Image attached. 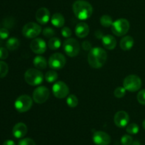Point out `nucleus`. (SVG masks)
<instances>
[{"label":"nucleus","instance_id":"f704fd0d","mask_svg":"<svg viewBox=\"0 0 145 145\" xmlns=\"http://www.w3.org/2000/svg\"><path fill=\"white\" fill-rule=\"evenodd\" d=\"M61 34H62V35L63 36V37L69 38V37L72 36V30H71L69 27L65 26V27H63V28H62Z\"/></svg>","mask_w":145,"mask_h":145},{"label":"nucleus","instance_id":"6e6552de","mask_svg":"<svg viewBox=\"0 0 145 145\" xmlns=\"http://www.w3.org/2000/svg\"><path fill=\"white\" fill-rule=\"evenodd\" d=\"M42 31V28L39 24L35 22H28L23 27L22 34L25 38H35Z\"/></svg>","mask_w":145,"mask_h":145},{"label":"nucleus","instance_id":"ea45409f","mask_svg":"<svg viewBox=\"0 0 145 145\" xmlns=\"http://www.w3.org/2000/svg\"><path fill=\"white\" fill-rule=\"evenodd\" d=\"M95 36H96L99 39H102V38L103 37V33H102V31H96V32L95 33Z\"/></svg>","mask_w":145,"mask_h":145},{"label":"nucleus","instance_id":"4c0bfd02","mask_svg":"<svg viewBox=\"0 0 145 145\" xmlns=\"http://www.w3.org/2000/svg\"><path fill=\"white\" fill-rule=\"evenodd\" d=\"M82 48L86 51H90L91 50V44L89 41H85L82 43Z\"/></svg>","mask_w":145,"mask_h":145},{"label":"nucleus","instance_id":"473e14b6","mask_svg":"<svg viewBox=\"0 0 145 145\" xmlns=\"http://www.w3.org/2000/svg\"><path fill=\"white\" fill-rule=\"evenodd\" d=\"M137 99L139 103L145 105V89L141 90L137 95Z\"/></svg>","mask_w":145,"mask_h":145},{"label":"nucleus","instance_id":"58836bf2","mask_svg":"<svg viewBox=\"0 0 145 145\" xmlns=\"http://www.w3.org/2000/svg\"><path fill=\"white\" fill-rule=\"evenodd\" d=\"M2 145H16L15 142L13 140H11V139H8V140H6L5 142L3 143Z\"/></svg>","mask_w":145,"mask_h":145},{"label":"nucleus","instance_id":"79ce46f5","mask_svg":"<svg viewBox=\"0 0 145 145\" xmlns=\"http://www.w3.org/2000/svg\"><path fill=\"white\" fill-rule=\"evenodd\" d=\"M142 126H143V127H144V129H145V119L143 121V122H142Z\"/></svg>","mask_w":145,"mask_h":145},{"label":"nucleus","instance_id":"4468645a","mask_svg":"<svg viewBox=\"0 0 145 145\" xmlns=\"http://www.w3.org/2000/svg\"><path fill=\"white\" fill-rule=\"evenodd\" d=\"M130 121V116L125 111H118L114 116V122L118 127L123 128L127 126Z\"/></svg>","mask_w":145,"mask_h":145},{"label":"nucleus","instance_id":"b1692460","mask_svg":"<svg viewBox=\"0 0 145 145\" xmlns=\"http://www.w3.org/2000/svg\"><path fill=\"white\" fill-rule=\"evenodd\" d=\"M100 23L103 27H110L113 25V18L109 15H103L100 18Z\"/></svg>","mask_w":145,"mask_h":145},{"label":"nucleus","instance_id":"20e7f679","mask_svg":"<svg viewBox=\"0 0 145 145\" xmlns=\"http://www.w3.org/2000/svg\"><path fill=\"white\" fill-rule=\"evenodd\" d=\"M130 22L125 18H119L113 21L111 26L112 32L117 36H123L128 32L130 29Z\"/></svg>","mask_w":145,"mask_h":145},{"label":"nucleus","instance_id":"423d86ee","mask_svg":"<svg viewBox=\"0 0 145 145\" xmlns=\"http://www.w3.org/2000/svg\"><path fill=\"white\" fill-rule=\"evenodd\" d=\"M63 49L69 57H76L79 54L80 45L75 38H67L63 43Z\"/></svg>","mask_w":145,"mask_h":145},{"label":"nucleus","instance_id":"6ab92c4d","mask_svg":"<svg viewBox=\"0 0 145 145\" xmlns=\"http://www.w3.org/2000/svg\"><path fill=\"white\" fill-rule=\"evenodd\" d=\"M134 38L130 36L123 37L120 42V46L123 51H130L134 45Z\"/></svg>","mask_w":145,"mask_h":145},{"label":"nucleus","instance_id":"f03ea898","mask_svg":"<svg viewBox=\"0 0 145 145\" xmlns=\"http://www.w3.org/2000/svg\"><path fill=\"white\" fill-rule=\"evenodd\" d=\"M72 10L77 18L86 20L91 16L93 7L91 4L84 0H76L72 5Z\"/></svg>","mask_w":145,"mask_h":145},{"label":"nucleus","instance_id":"2eb2a0df","mask_svg":"<svg viewBox=\"0 0 145 145\" xmlns=\"http://www.w3.org/2000/svg\"><path fill=\"white\" fill-rule=\"evenodd\" d=\"M36 21L40 24H46L50 18V11L45 7H41L38 9L35 14Z\"/></svg>","mask_w":145,"mask_h":145},{"label":"nucleus","instance_id":"f8f14e48","mask_svg":"<svg viewBox=\"0 0 145 145\" xmlns=\"http://www.w3.org/2000/svg\"><path fill=\"white\" fill-rule=\"evenodd\" d=\"M93 142L96 145H108L111 142V138L106 132L96 131L93 135Z\"/></svg>","mask_w":145,"mask_h":145},{"label":"nucleus","instance_id":"412c9836","mask_svg":"<svg viewBox=\"0 0 145 145\" xmlns=\"http://www.w3.org/2000/svg\"><path fill=\"white\" fill-rule=\"evenodd\" d=\"M33 65L37 69L43 70L47 68L48 65V61L42 55H37L33 59Z\"/></svg>","mask_w":145,"mask_h":145},{"label":"nucleus","instance_id":"72a5a7b5","mask_svg":"<svg viewBox=\"0 0 145 145\" xmlns=\"http://www.w3.org/2000/svg\"><path fill=\"white\" fill-rule=\"evenodd\" d=\"M18 145H36L35 142L31 138H24L18 142Z\"/></svg>","mask_w":145,"mask_h":145},{"label":"nucleus","instance_id":"a211bd4d","mask_svg":"<svg viewBox=\"0 0 145 145\" xmlns=\"http://www.w3.org/2000/svg\"><path fill=\"white\" fill-rule=\"evenodd\" d=\"M103 45L108 50L114 49L117 45V41L116 38L112 35H105L101 39Z\"/></svg>","mask_w":145,"mask_h":145},{"label":"nucleus","instance_id":"9d476101","mask_svg":"<svg viewBox=\"0 0 145 145\" xmlns=\"http://www.w3.org/2000/svg\"><path fill=\"white\" fill-rule=\"evenodd\" d=\"M50 96V91L45 86H39L34 90L33 92V100L38 104H42L46 102Z\"/></svg>","mask_w":145,"mask_h":145},{"label":"nucleus","instance_id":"2f4dec72","mask_svg":"<svg viewBox=\"0 0 145 145\" xmlns=\"http://www.w3.org/2000/svg\"><path fill=\"white\" fill-rule=\"evenodd\" d=\"M42 34L44 36L51 38L55 36V32L53 28H50V27H46L42 30Z\"/></svg>","mask_w":145,"mask_h":145},{"label":"nucleus","instance_id":"e433bc0d","mask_svg":"<svg viewBox=\"0 0 145 145\" xmlns=\"http://www.w3.org/2000/svg\"><path fill=\"white\" fill-rule=\"evenodd\" d=\"M8 52L7 48L4 47H0V59L5 60L8 58Z\"/></svg>","mask_w":145,"mask_h":145},{"label":"nucleus","instance_id":"0eeeda50","mask_svg":"<svg viewBox=\"0 0 145 145\" xmlns=\"http://www.w3.org/2000/svg\"><path fill=\"white\" fill-rule=\"evenodd\" d=\"M33 105V99L28 95L18 97L14 102V107L18 112H25L29 110Z\"/></svg>","mask_w":145,"mask_h":145},{"label":"nucleus","instance_id":"c756f323","mask_svg":"<svg viewBox=\"0 0 145 145\" xmlns=\"http://www.w3.org/2000/svg\"><path fill=\"white\" fill-rule=\"evenodd\" d=\"M3 25L6 28H11L14 26V19L12 17H7L4 18L3 21Z\"/></svg>","mask_w":145,"mask_h":145},{"label":"nucleus","instance_id":"dca6fc26","mask_svg":"<svg viewBox=\"0 0 145 145\" xmlns=\"http://www.w3.org/2000/svg\"><path fill=\"white\" fill-rule=\"evenodd\" d=\"M27 132H28V127L24 122H18L16 124L12 129L13 135L17 139H21L25 136Z\"/></svg>","mask_w":145,"mask_h":145},{"label":"nucleus","instance_id":"f257e3e1","mask_svg":"<svg viewBox=\"0 0 145 145\" xmlns=\"http://www.w3.org/2000/svg\"><path fill=\"white\" fill-rule=\"evenodd\" d=\"M107 60V53L100 47L92 48L88 54V63L91 67L96 69L102 68Z\"/></svg>","mask_w":145,"mask_h":145},{"label":"nucleus","instance_id":"bb28decb","mask_svg":"<svg viewBox=\"0 0 145 145\" xmlns=\"http://www.w3.org/2000/svg\"><path fill=\"white\" fill-rule=\"evenodd\" d=\"M139 130H140V128L136 123H131L130 125H127V128H126V131L130 134H136L138 133Z\"/></svg>","mask_w":145,"mask_h":145},{"label":"nucleus","instance_id":"ddd939ff","mask_svg":"<svg viewBox=\"0 0 145 145\" xmlns=\"http://www.w3.org/2000/svg\"><path fill=\"white\" fill-rule=\"evenodd\" d=\"M31 49L36 54H42L46 51L47 44L45 41L41 38H35L31 41Z\"/></svg>","mask_w":145,"mask_h":145},{"label":"nucleus","instance_id":"7ed1b4c3","mask_svg":"<svg viewBox=\"0 0 145 145\" xmlns=\"http://www.w3.org/2000/svg\"><path fill=\"white\" fill-rule=\"evenodd\" d=\"M25 80L31 86H36L41 84L43 81L44 75L41 71L35 68H29L24 74Z\"/></svg>","mask_w":145,"mask_h":145},{"label":"nucleus","instance_id":"4be33fe9","mask_svg":"<svg viewBox=\"0 0 145 145\" xmlns=\"http://www.w3.org/2000/svg\"><path fill=\"white\" fill-rule=\"evenodd\" d=\"M6 45H7V49L9 50V51H15L19 47L20 41L16 37H11L7 40Z\"/></svg>","mask_w":145,"mask_h":145},{"label":"nucleus","instance_id":"aec40b11","mask_svg":"<svg viewBox=\"0 0 145 145\" xmlns=\"http://www.w3.org/2000/svg\"><path fill=\"white\" fill-rule=\"evenodd\" d=\"M51 23L54 26L57 28H61L65 25V19L63 15L60 13H55L50 18Z\"/></svg>","mask_w":145,"mask_h":145},{"label":"nucleus","instance_id":"a878e982","mask_svg":"<svg viewBox=\"0 0 145 145\" xmlns=\"http://www.w3.org/2000/svg\"><path fill=\"white\" fill-rule=\"evenodd\" d=\"M58 75L55 71H50L45 75V79L48 82H54L57 80Z\"/></svg>","mask_w":145,"mask_h":145},{"label":"nucleus","instance_id":"9b49d317","mask_svg":"<svg viewBox=\"0 0 145 145\" xmlns=\"http://www.w3.org/2000/svg\"><path fill=\"white\" fill-rule=\"evenodd\" d=\"M52 93L55 95V97L59 98V99H62L69 95V87L67 85L65 82L62 81H57L55 82V84L52 86Z\"/></svg>","mask_w":145,"mask_h":145},{"label":"nucleus","instance_id":"cd10ccee","mask_svg":"<svg viewBox=\"0 0 145 145\" xmlns=\"http://www.w3.org/2000/svg\"><path fill=\"white\" fill-rule=\"evenodd\" d=\"M8 72V66L7 63L0 61V78H3Z\"/></svg>","mask_w":145,"mask_h":145},{"label":"nucleus","instance_id":"5701e85b","mask_svg":"<svg viewBox=\"0 0 145 145\" xmlns=\"http://www.w3.org/2000/svg\"><path fill=\"white\" fill-rule=\"evenodd\" d=\"M48 46L50 49L52 51H55L60 48L61 46V41L57 37H52L48 41Z\"/></svg>","mask_w":145,"mask_h":145},{"label":"nucleus","instance_id":"c9c22d12","mask_svg":"<svg viewBox=\"0 0 145 145\" xmlns=\"http://www.w3.org/2000/svg\"><path fill=\"white\" fill-rule=\"evenodd\" d=\"M9 36V31L7 28H0V39H7Z\"/></svg>","mask_w":145,"mask_h":145},{"label":"nucleus","instance_id":"7c9ffc66","mask_svg":"<svg viewBox=\"0 0 145 145\" xmlns=\"http://www.w3.org/2000/svg\"><path fill=\"white\" fill-rule=\"evenodd\" d=\"M120 142L123 145H131L133 142V139L130 135L125 134L122 136Z\"/></svg>","mask_w":145,"mask_h":145},{"label":"nucleus","instance_id":"a19ab883","mask_svg":"<svg viewBox=\"0 0 145 145\" xmlns=\"http://www.w3.org/2000/svg\"><path fill=\"white\" fill-rule=\"evenodd\" d=\"M132 145H140V144L138 141H135V142H133Z\"/></svg>","mask_w":145,"mask_h":145},{"label":"nucleus","instance_id":"37998d69","mask_svg":"<svg viewBox=\"0 0 145 145\" xmlns=\"http://www.w3.org/2000/svg\"><path fill=\"white\" fill-rule=\"evenodd\" d=\"M0 44H1V42H0Z\"/></svg>","mask_w":145,"mask_h":145},{"label":"nucleus","instance_id":"c85d7f7f","mask_svg":"<svg viewBox=\"0 0 145 145\" xmlns=\"http://www.w3.org/2000/svg\"><path fill=\"white\" fill-rule=\"evenodd\" d=\"M114 95L117 98H122L126 93V90L124 87H118L114 90Z\"/></svg>","mask_w":145,"mask_h":145},{"label":"nucleus","instance_id":"f3484780","mask_svg":"<svg viewBox=\"0 0 145 145\" xmlns=\"http://www.w3.org/2000/svg\"><path fill=\"white\" fill-rule=\"evenodd\" d=\"M89 33V27L86 23L80 22L76 26L75 28V34L79 38H85L87 36Z\"/></svg>","mask_w":145,"mask_h":145},{"label":"nucleus","instance_id":"393cba45","mask_svg":"<svg viewBox=\"0 0 145 145\" xmlns=\"http://www.w3.org/2000/svg\"><path fill=\"white\" fill-rule=\"evenodd\" d=\"M66 101L68 106H69V107H72V108L76 107L78 105V103H79L78 98H76V96L75 95H68Z\"/></svg>","mask_w":145,"mask_h":145},{"label":"nucleus","instance_id":"39448f33","mask_svg":"<svg viewBox=\"0 0 145 145\" xmlns=\"http://www.w3.org/2000/svg\"><path fill=\"white\" fill-rule=\"evenodd\" d=\"M123 87L130 92L138 91L142 87V80L136 75H127L123 80Z\"/></svg>","mask_w":145,"mask_h":145},{"label":"nucleus","instance_id":"1a4fd4ad","mask_svg":"<svg viewBox=\"0 0 145 145\" xmlns=\"http://www.w3.org/2000/svg\"><path fill=\"white\" fill-rule=\"evenodd\" d=\"M66 64V58L60 53L52 54L48 60V65L52 69L59 70L64 68Z\"/></svg>","mask_w":145,"mask_h":145}]
</instances>
